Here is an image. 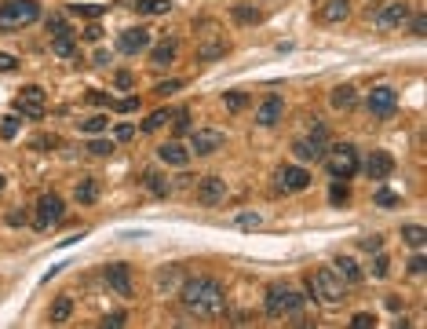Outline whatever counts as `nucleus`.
I'll return each instance as SVG.
<instances>
[{
    "mask_svg": "<svg viewBox=\"0 0 427 329\" xmlns=\"http://www.w3.org/2000/svg\"><path fill=\"white\" fill-rule=\"evenodd\" d=\"M183 308L193 319H219L227 314V289L216 278H190L183 285Z\"/></svg>",
    "mask_w": 427,
    "mask_h": 329,
    "instance_id": "1",
    "label": "nucleus"
},
{
    "mask_svg": "<svg viewBox=\"0 0 427 329\" xmlns=\"http://www.w3.org/2000/svg\"><path fill=\"white\" fill-rule=\"evenodd\" d=\"M332 106H336V110H351V106H354V88H351V84L332 88Z\"/></svg>",
    "mask_w": 427,
    "mask_h": 329,
    "instance_id": "25",
    "label": "nucleus"
},
{
    "mask_svg": "<svg viewBox=\"0 0 427 329\" xmlns=\"http://www.w3.org/2000/svg\"><path fill=\"white\" fill-rule=\"evenodd\" d=\"M307 285H310V293H314V300H321V303H340L347 293V282L332 267H314L307 274Z\"/></svg>",
    "mask_w": 427,
    "mask_h": 329,
    "instance_id": "3",
    "label": "nucleus"
},
{
    "mask_svg": "<svg viewBox=\"0 0 427 329\" xmlns=\"http://www.w3.org/2000/svg\"><path fill=\"white\" fill-rule=\"evenodd\" d=\"M59 33H70V26H66V19H62V15H51L48 19V37H59Z\"/></svg>",
    "mask_w": 427,
    "mask_h": 329,
    "instance_id": "34",
    "label": "nucleus"
},
{
    "mask_svg": "<svg viewBox=\"0 0 427 329\" xmlns=\"http://www.w3.org/2000/svg\"><path fill=\"white\" fill-rule=\"evenodd\" d=\"M263 308H267L270 319H296L300 311H307V297L296 293L292 285H270Z\"/></svg>",
    "mask_w": 427,
    "mask_h": 329,
    "instance_id": "2",
    "label": "nucleus"
},
{
    "mask_svg": "<svg viewBox=\"0 0 427 329\" xmlns=\"http://www.w3.org/2000/svg\"><path fill=\"white\" fill-rule=\"evenodd\" d=\"M321 19H325V22L347 19V0H325V4H321Z\"/></svg>",
    "mask_w": 427,
    "mask_h": 329,
    "instance_id": "23",
    "label": "nucleus"
},
{
    "mask_svg": "<svg viewBox=\"0 0 427 329\" xmlns=\"http://www.w3.org/2000/svg\"><path fill=\"white\" fill-rule=\"evenodd\" d=\"M238 22H260V11H252V8H238Z\"/></svg>",
    "mask_w": 427,
    "mask_h": 329,
    "instance_id": "45",
    "label": "nucleus"
},
{
    "mask_svg": "<svg viewBox=\"0 0 427 329\" xmlns=\"http://www.w3.org/2000/svg\"><path fill=\"white\" fill-rule=\"evenodd\" d=\"M168 118H172V113H168V110H153L150 118L139 124V132H158V129H164V124H168Z\"/></svg>",
    "mask_w": 427,
    "mask_h": 329,
    "instance_id": "26",
    "label": "nucleus"
},
{
    "mask_svg": "<svg viewBox=\"0 0 427 329\" xmlns=\"http://www.w3.org/2000/svg\"><path fill=\"white\" fill-rule=\"evenodd\" d=\"M113 147H117L113 139H92V143H88V154H92V158H110Z\"/></svg>",
    "mask_w": 427,
    "mask_h": 329,
    "instance_id": "29",
    "label": "nucleus"
},
{
    "mask_svg": "<svg viewBox=\"0 0 427 329\" xmlns=\"http://www.w3.org/2000/svg\"><path fill=\"white\" fill-rule=\"evenodd\" d=\"M175 55H179L175 41H164V44H158V48H153V66H172V62H175Z\"/></svg>",
    "mask_w": 427,
    "mask_h": 329,
    "instance_id": "21",
    "label": "nucleus"
},
{
    "mask_svg": "<svg viewBox=\"0 0 427 329\" xmlns=\"http://www.w3.org/2000/svg\"><path fill=\"white\" fill-rule=\"evenodd\" d=\"M102 326H124V311H113V314H106V319H102Z\"/></svg>",
    "mask_w": 427,
    "mask_h": 329,
    "instance_id": "48",
    "label": "nucleus"
},
{
    "mask_svg": "<svg viewBox=\"0 0 427 329\" xmlns=\"http://www.w3.org/2000/svg\"><path fill=\"white\" fill-rule=\"evenodd\" d=\"M198 198H201V205H219V201L227 198V183L219 180V176H209V180H201Z\"/></svg>",
    "mask_w": 427,
    "mask_h": 329,
    "instance_id": "13",
    "label": "nucleus"
},
{
    "mask_svg": "<svg viewBox=\"0 0 427 329\" xmlns=\"http://www.w3.org/2000/svg\"><path fill=\"white\" fill-rule=\"evenodd\" d=\"M15 135H19V118H4V121H0V139H8V143H11Z\"/></svg>",
    "mask_w": 427,
    "mask_h": 329,
    "instance_id": "33",
    "label": "nucleus"
},
{
    "mask_svg": "<svg viewBox=\"0 0 427 329\" xmlns=\"http://www.w3.org/2000/svg\"><path fill=\"white\" fill-rule=\"evenodd\" d=\"M219 55H223V44H216V41L201 48V59H219Z\"/></svg>",
    "mask_w": 427,
    "mask_h": 329,
    "instance_id": "44",
    "label": "nucleus"
},
{
    "mask_svg": "<svg viewBox=\"0 0 427 329\" xmlns=\"http://www.w3.org/2000/svg\"><path fill=\"white\" fill-rule=\"evenodd\" d=\"M179 88H183V81H161L153 92H158V95H172V92H179Z\"/></svg>",
    "mask_w": 427,
    "mask_h": 329,
    "instance_id": "40",
    "label": "nucleus"
},
{
    "mask_svg": "<svg viewBox=\"0 0 427 329\" xmlns=\"http://www.w3.org/2000/svg\"><path fill=\"white\" fill-rule=\"evenodd\" d=\"M158 158H161L164 164H172V169H183V164L190 161V150L179 143V139H168V143L158 150Z\"/></svg>",
    "mask_w": 427,
    "mask_h": 329,
    "instance_id": "15",
    "label": "nucleus"
},
{
    "mask_svg": "<svg viewBox=\"0 0 427 329\" xmlns=\"http://www.w3.org/2000/svg\"><path fill=\"white\" fill-rule=\"evenodd\" d=\"M62 212H66V205H62L59 194H41V201H37V220H33V227H37V231H48L51 223L62 220Z\"/></svg>",
    "mask_w": 427,
    "mask_h": 329,
    "instance_id": "8",
    "label": "nucleus"
},
{
    "mask_svg": "<svg viewBox=\"0 0 427 329\" xmlns=\"http://www.w3.org/2000/svg\"><path fill=\"white\" fill-rule=\"evenodd\" d=\"M406 19H409V8L406 4H391V8H383L377 15V26L380 30H395V26H402Z\"/></svg>",
    "mask_w": 427,
    "mask_h": 329,
    "instance_id": "18",
    "label": "nucleus"
},
{
    "mask_svg": "<svg viewBox=\"0 0 427 329\" xmlns=\"http://www.w3.org/2000/svg\"><path fill=\"white\" fill-rule=\"evenodd\" d=\"M175 124V132H187V124H190V118H187V110H179V113H172V118H168Z\"/></svg>",
    "mask_w": 427,
    "mask_h": 329,
    "instance_id": "43",
    "label": "nucleus"
},
{
    "mask_svg": "<svg viewBox=\"0 0 427 329\" xmlns=\"http://www.w3.org/2000/svg\"><path fill=\"white\" fill-rule=\"evenodd\" d=\"M15 66H19L15 55H4V52H0V70H15Z\"/></svg>",
    "mask_w": 427,
    "mask_h": 329,
    "instance_id": "49",
    "label": "nucleus"
},
{
    "mask_svg": "<svg viewBox=\"0 0 427 329\" xmlns=\"http://www.w3.org/2000/svg\"><path fill=\"white\" fill-rule=\"evenodd\" d=\"M223 103H227L230 110H241L249 99H245V92H223Z\"/></svg>",
    "mask_w": 427,
    "mask_h": 329,
    "instance_id": "36",
    "label": "nucleus"
},
{
    "mask_svg": "<svg viewBox=\"0 0 427 329\" xmlns=\"http://www.w3.org/2000/svg\"><path fill=\"white\" fill-rule=\"evenodd\" d=\"M366 172L372 176V180H387V176L395 172V158L387 154V150H377V154H369V161H366Z\"/></svg>",
    "mask_w": 427,
    "mask_h": 329,
    "instance_id": "16",
    "label": "nucleus"
},
{
    "mask_svg": "<svg viewBox=\"0 0 427 329\" xmlns=\"http://www.w3.org/2000/svg\"><path fill=\"white\" fill-rule=\"evenodd\" d=\"M132 81H135V77H132L128 70H117V84H121V88H132Z\"/></svg>",
    "mask_w": 427,
    "mask_h": 329,
    "instance_id": "50",
    "label": "nucleus"
},
{
    "mask_svg": "<svg viewBox=\"0 0 427 329\" xmlns=\"http://www.w3.org/2000/svg\"><path fill=\"white\" fill-rule=\"evenodd\" d=\"M325 150H329V129L325 124H314V132L296 143V158L300 161H325Z\"/></svg>",
    "mask_w": 427,
    "mask_h": 329,
    "instance_id": "7",
    "label": "nucleus"
},
{
    "mask_svg": "<svg viewBox=\"0 0 427 329\" xmlns=\"http://www.w3.org/2000/svg\"><path fill=\"white\" fill-rule=\"evenodd\" d=\"M351 326H354V329H372V326H377V319H372V314H354Z\"/></svg>",
    "mask_w": 427,
    "mask_h": 329,
    "instance_id": "42",
    "label": "nucleus"
},
{
    "mask_svg": "<svg viewBox=\"0 0 427 329\" xmlns=\"http://www.w3.org/2000/svg\"><path fill=\"white\" fill-rule=\"evenodd\" d=\"M88 99H92L95 106H102V103H110V95H102V92H88Z\"/></svg>",
    "mask_w": 427,
    "mask_h": 329,
    "instance_id": "52",
    "label": "nucleus"
},
{
    "mask_svg": "<svg viewBox=\"0 0 427 329\" xmlns=\"http://www.w3.org/2000/svg\"><path fill=\"white\" fill-rule=\"evenodd\" d=\"M332 271H336V274H340V278H343V282H347V285H354V282H361V267H358V263H354L351 256H336V260H332Z\"/></svg>",
    "mask_w": 427,
    "mask_h": 329,
    "instance_id": "19",
    "label": "nucleus"
},
{
    "mask_svg": "<svg viewBox=\"0 0 427 329\" xmlns=\"http://www.w3.org/2000/svg\"><path fill=\"white\" fill-rule=\"evenodd\" d=\"M325 164H329V172L336 176V180H351V176L358 172V150L351 143H336L332 150H325Z\"/></svg>",
    "mask_w": 427,
    "mask_h": 329,
    "instance_id": "5",
    "label": "nucleus"
},
{
    "mask_svg": "<svg viewBox=\"0 0 427 329\" xmlns=\"http://www.w3.org/2000/svg\"><path fill=\"white\" fill-rule=\"evenodd\" d=\"M135 11L139 15H168L172 4H168V0H135Z\"/></svg>",
    "mask_w": 427,
    "mask_h": 329,
    "instance_id": "24",
    "label": "nucleus"
},
{
    "mask_svg": "<svg viewBox=\"0 0 427 329\" xmlns=\"http://www.w3.org/2000/svg\"><path fill=\"white\" fill-rule=\"evenodd\" d=\"M73 314V300L70 297H59L55 303H51V322H66Z\"/></svg>",
    "mask_w": 427,
    "mask_h": 329,
    "instance_id": "27",
    "label": "nucleus"
},
{
    "mask_svg": "<svg viewBox=\"0 0 427 329\" xmlns=\"http://www.w3.org/2000/svg\"><path fill=\"white\" fill-rule=\"evenodd\" d=\"M51 52H55L59 59H70L77 52V37L73 33H59V37H51Z\"/></svg>",
    "mask_w": 427,
    "mask_h": 329,
    "instance_id": "20",
    "label": "nucleus"
},
{
    "mask_svg": "<svg viewBox=\"0 0 427 329\" xmlns=\"http://www.w3.org/2000/svg\"><path fill=\"white\" fill-rule=\"evenodd\" d=\"M274 183H278V191H303V187L310 183V172L300 169V164H281Z\"/></svg>",
    "mask_w": 427,
    "mask_h": 329,
    "instance_id": "10",
    "label": "nucleus"
},
{
    "mask_svg": "<svg viewBox=\"0 0 427 329\" xmlns=\"http://www.w3.org/2000/svg\"><path fill=\"white\" fill-rule=\"evenodd\" d=\"M106 282L113 293H121V297H132L135 293V285H132V271H128V263H110L106 267Z\"/></svg>",
    "mask_w": 427,
    "mask_h": 329,
    "instance_id": "11",
    "label": "nucleus"
},
{
    "mask_svg": "<svg viewBox=\"0 0 427 329\" xmlns=\"http://www.w3.org/2000/svg\"><path fill=\"white\" fill-rule=\"evenodd\" d=\"M8 223H11V227H19V223H26V212H11V216H8Z\"/></svg>",
    "mask_w": 427,
    "mask_h": 329,
    "instance_id": "53",
    "label": "nucleus"
},
{
    "mask_svg": "<svg viewBox=\"0 0 427 329\" xmlns=\"http://www.w3.org/2000/svg\"><path fill=\"white\" fill-rule=\"evenodd\" d=\"M398 201H402V198H398L395 191H380V194H377V205H380V209H395Z\"/></svg>",
    "mask_w": 427,
    "mask_h": 329,
    "instance_id": "37",
    "label": "nucleus"
},
{
    "mask_svg": "<svg viewBox=\"0 0 427 329\" xmlns=\"http://www.w3.org/2000/svg\"><path fill=\"white\" fill-rule=\"evenodd\" d=\"M150 44V33L142 30V26H132V30H124L121 33V41H117V48L124 55H135V52H142V48Z\"/></svg>",
    "mask_w": 427,
    "mask_h": 329,
    "instance_id": "14",
    "label": "nucleus"
},
{
    "mask_svg": "<svg viewBox=\"0 0 427 329\" xmlns=\"http://www.w3.org/2000/svg\"><path fill=\"white\" fill-rule=\"evenodd\" d=\"M424 271H427V267H424V256H412V260H409V274H417V278H420Z\"/></svg>",
    "mask_w": 427,
    "mask_h": 329,
    "instance_id": "47",
    "label": "nucleus"
},
{
    "mask_svg": "<svg viewBox=\"0 0 427 329\" xmlns=\"http://www.w3.org/2000/svg\"><path fill=\"white\" fill-rule=\"evenodd\" d=\"M99 194H95V180H84V183H77V201H84V205H92Z\"/></svg>",
    "mask_w": 427,
    "mask_h": 329,
    "instance_id": "30",
    "label": "nucleus"
},
{
    "mask_svg": "<svg viewBox=\"0 0 427 329\" xmlns=\"http://www.w3.org/2000/svg\"><path fill=\"white\" fill-rule=\"evenodd\" d=\"M41 19V4L37 0H4L0 4V30H19Z\"/></svg>",
    "mask_w": 427,
    "mask_h": 329,
    "instance_id": "4",
    "label": "nucleus"
},
{
    "mask_svg": "<svg viewBox=\"0 0 427 329\" xmlns=\"http://www.w3.org/2000/svg\"><path fill=\"white\" fill-rule=\"evenodd\" d=\"M113 110L132 113V110H139V99H135V95H124V99H117V103H113Z\"/></svg>",
    "mask_w": 427,
    "mask_h": 329,
    "instance_id": "38",
    "label": "nucleus"
},
{
    "mask_svg": "<svg viewBox=\"0 0 427 329\" xmlns=\"http://www.w3.org/2000/svg\"><path fill=\"white\" fill-rule=\"evenodd\" d=\"M329 201H332V205H347V201H351V191H347V180H336V183L329 187Z\"/></svg>",
    "mask_w": 427,
    "mask_h": 329,
    "instance_id": "28",
    "label": "nucleus"
},
{
    "mask_svg": "<svg viewBox=\"0 0 427 329\" xmlns=\"http://www.w3.org/2000/svg\"><path fill=\"white\" fill-rule=\"evenodd\" d=\"M402 242L412 245V249H424L427 245V231H424V227H417V223H406L402 227Z\"/></svg>",
    "mask_w": 427,
    "mask_h": 329,
    "instance_id": "22",
    "label": "nucleus"
},
{
    "mask_svg": "<svg viewBox=\"0 0 427 329\" xmlns=\"http://www.w3.org/2000/svg\"><path fill=\"white\" fill-rule=\"evenodd\" d=\"M0 191H4V176H0Z\"/></svg>",
    "mask_w": 427,
    "mask_h": 329,
    "instance_id": "54",
    "label": "nucleus"
},
{
    "mask_svg": "<svg viewBox=\"0 0 427 329\" xmlns=\"http://www.w3.org/2000/svg\"><path fill=\"white\" fill-rule=\"evenodd\" d=\"M238 227H241V231H256V227H260V212H241Z\"/></svg>",
    "mask_w": 427,
    "mask_h": 329,
    "instance_id": "35",
    "label": "nucleus"
},
{
    "mask_svg": "<svg viewBox=\"0 0 427 329\" xmlns=\"http://www.w3.org/2000/svg\"><path fill=\"white\" fill-rule=\"evenodd\" d=\"M15 110L22 113V118H30V121H41L44 113H48V95H44V88L26 84L22 92L15 95Z\"/></svg>",
    "mask_w": 427,
    "mask_h": 329,
    "instance_id": "6",
    "label": "nucleus"
},
{
    "mask_svg": "<svg viewBox=\"0 0 427 329\" xmlns=\"http://www.w3.org/2000/svg\"><path fill=\"white\" fill-rule=\"evenodd\" d=\"M281 110H285V103L278 95H270V99H263L260 106H256V124H263V129H270V124H278V118H281Z\"/></svg>",
    "mask_w": 427,
    "mask_h": 329,
    "instance_id": "17",
    "label": "nucleus"
},
{
    "mask_svg": "<svg viewBox=\"0 0 427 329\" xmlns=\"http://www.w3.org/2000/svg\"><path fill=\"white\" fill-rule=\"evenodd\" d=\"M366 106L372 118H391V113L398 110V95L395 88H372V92L366 95Z\"/></svg>",
    "mask_w": 427,
    "mask_h": 329,
    "instance_id": "9",
    "label": "nucleus"
},
{
    "mask_svg": "<svg viewBox=\"0 0 427 329\" xmlns=\"http://www.w3.org/2000/svg\"><path fill=\"white\" fill-rule=\"evenodd\" d=\"M84 37H88V41H99V37H102V30H99V22H92V26H88V30H84Z\"/></svg>",
    "mask_w": 427,
    "mask_h": 329,
    "instance_id": "51",
    "label": "nucleus"
},
{
    "mask_svg": "<svg viewBox=\"0 0 427 329\" xmlns=\"http://www.w3.org/2000/svg\"><path fill=\"white\" fill-rule=\"evenodd\" d=\"M113 132H117V143H128V139H132L139 129H135V124H128V121H121L117 124V129H113Z\"/></svg>",
    "mask_w": 427,
    "mask_h": 329,
    "instance_id": "39",
    "label": "nucleus"
},
{
    "mask_svg": "<svg viewBox=\"0 0 427 329\" xmlns=\"http://www.w3.org/2000/svg\"><path fill=\"white\" fill-rule=\"evenodd\" d=\"M70 15H81V19H99V15H102V8H99V4H73V8H70Z\"/></svg>",
    "mask_w": 427,
    "mask_h": 329,
    "instance_id": "32",
    "label": "nucleus"
},
{
    "mask_svg": "<svg viewBox=\"0 0 427 329\" xmlns=\"http://www.w3.org/2000/svg\"><path fill=\"white\" fill-rule=\"evenodd\" d=\"M190 147H193V154L205 158V154H216L219 147H223V132H216V129H198L190 139Z\"/></svg>",
    "mask_w": 427,
    "mask_h": 329,
    "instance_id": "12",
    "label": "nucleus"
},
{
    "mask_svg": "<svg viewBox=\"0 0 427 329\" xmlns=\"http://www.w3.org/2000/svg\"><path fill=\"white\" fill-rule=\"evenodd\" d=\"M146 187H150V191L158 194V198L168 194V180H164V176H158V172H146Z\"/></svg>",
    "mask_w": 427,
    "mask_h": 329,
    "instance_id": "31",
    "label": "nucleus"
},
{
    "mask_svg": "<svg viewBox=\"0 0 427 329\" xmlns=\"http://www.w3.org/2000/svg\"><path fill=\"white\" fill-rule=\"evenodd\" d=\"M102 129H106V118H88L81 124V132H102Z\"/></svg>",
    "mask_w": 427,
    "mask_h": 329,
    "instance_id": "41",
    "label": "nucleus"
},
{
    "mask_svg": "<svg viewBox=\"0 0 427 329\" xmlns=\"http://www.w3.org/2000/svg\"><path fill=\"white\" fill-rule=\"evenodd\" d=\"M372 271H377V278H383V274H387V256H383L380 249H377V263H372Z\"/></svg>",
    "mask_w": 427,
    "mask_h": 329,
    "instance_id": "46",
    "label": "nucleus"
}]
</instances>
